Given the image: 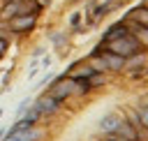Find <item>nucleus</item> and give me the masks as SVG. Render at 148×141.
Returning a JSON list of instances; mask_svg holds the SVG:
<instances>
[{"label": "nucleus", "mask_w": 148, "mask_h": 141, "mask_svg": "<svg viewBox=\"0 0 148 141\" xmlns=\"http://www.w3.org/2000/svg\"><path fill=\"white\" fill-rule=\"evenodd\" d=\"M141 5H143V7H146V9H148V0H143V2H141Z\"/></svg>", "instance_id": "aec40b11"}, {"label": "nucleus", "mask_w": 148, "mask_h": 141, "mask_svg": "<svg viewBox=\"0 0 148 141\" xmlns=\"http://www.w3.org/2000/svg\"><path fill=\"white\" fill-rule=\"evenodd\" d=\"M146 74H148V72H146Z\"/></svg>", "instance_id": "412c9836"}, {"label": "nucleus", "mask_w": 148, "mask_h": 141, "mask_svg": "<svg viewBox=\"0 0 148 141\" xmlns=\"http://www.w3.org/2000/svg\"><path fill=\"white\" fill-rule=\"evenodd\" d=\"M123 120H125L123 113H106V116L99 120V132H102L104 136H111V134L118 132V127H120Z\"/></svg>", "instance_id": "0eeeda50"}, {"label": "nucleus", "mask_w": 148, "mask_h": 141, "mask_svg": "<svg viewBox=\"0 0 148 141\" xmlns=\"http://www.w3.org/2000/svg\"><path fill=\"white\" fill-rule=\"evenodd\" d=\"M146 72H148V51H146V49L139 51V53H134V55H130V58L125 60L123 74H127L130 79H139V76H143Z\"/></svg>", "instance_id": "7ed1b4c3"}, {"label": "nucleus", "mask_w": 148, "mask_h": 141, "mask_svg": "<svg viewBox=\"0 0 148 141\" xmlns=\"http://www.w3.org/2000/svg\"><path fill=\"white\" fill-rule=\"evenodd\" d=\"M125 35H130V30H127V25H125L123 21H118V23H113L111 28H106V32L102 35V42H111V39L125 37Z\"/></svg>", "instance_id": "9b49d317"}, {"label": "nucleus", "mask_w": 148, "mask_h": 141, "mask_svg": "<svg viewBox=\"0 0 148 141\" xmlns=\"http://www.w3.org/2000/svg\"><path fill=\"white\" fill-rule=\"evenodd\" d=\"M37 25V14H18L7 21V28L12 35H25Z\"/></svg>", "instance_id": "20e7f679"}, {"label": "nucleus", "mask_w": 148, "mask_h": 141, "mask_svg": "<svg viewBox=\"0 0 148 141\" xmlns=\"http://www.w3.org/2000/svg\"><path fill=\"white\" fill-rule=\"evenodd\" d=\"M97 46H99V49H106V51H111V53H116V55H120V58H130V55L143 51L141 44H139L132 35H125V37H118V39H111V42H99Z\"/></svg>", "instance_id": "f03ea898"}, {"label": "nucleus", "mask_w": 148, "mask_h": 141, "mask_svg": "<svg viewBox=\"0 0 148 141\" xmlns=\"http://www.w3.org/2000/svg\"><path fill=\"white\" fill-rule=\"evenodd\" d=\"M7 44H9V39L0 35V55H5V51H7Z\"/></svg>", "instance_id": "dca6fc26"}, {"label": "nucleus", "mask_w": 148, "mask_h": 141, "mask_svg": "<svg viewBox=\"0 0 148 141\" xmlns=\"http://www.w3.org/2000/svg\"><path fill=\"white\" fill-rule=\"evenodd\" d=\"M32 106L42 113V118H46V116H56V113L62 109V102H58L56 97H51L49 92H44V95H39V97L32 102Z\"/></svg>", "instance_id": "39448f33"}, {"label": "nucleus", "mask_w": 148, "mask_h": 141, "mask_svg": "<svg viewBox=\"0 0 148 141\" xmlns=\"http://www.w3.org/2000/svg\"><path fill=\"white\" fill-rule=\"evenodd\" d=\"M99 141H111V136H102V139H99Z\"/></svg>", "instance_id": "6ab92c4d"}, {"label": "nucleus", "mask_w": 148, "mask_h": 141, "mask_svg": "<svg viewBox=\"0 0 148 141\" xmlns=\"http://www.w3.org/2000/svg\"><path fill=\"white\" fill-rule=\"evenodd\" d=\"M95 72H92V67L86 62V60H79V62H74L67 72H65V76H69V79H76V81H86V79H90Z\"/></svg>", "instance_id": "1a4fd4ad"}, {"label": "nucleus", "mask_w": 148, "mask_h": 141, "mask_svg": "<svg viewBox=\"0 0 148 141\" xmlns=\"http://www.w3.org/2000/svg\"><path fill=\"white\" fill-rule=\"evenodd\" d=\"M134 111H136V116H139L141 125L148 129V104H136V106H134Z\"/></svg>", "instance_id": "2eb2a0df"}, {"label": "nucleus", "mask_w": 148, "mask_h": 141, "mask_svg": "<svg viewBox=\"0 0 148 141\" xmlns=\"http://www.w3.org/2000/svg\"><path fill=\"white\" fill-rule=\"evenodd\" d=\"M44 136V132L35 125V127H30V129H25V132H9L2 141H39Z\"/></svg>", "instance_id": "9d476101"}, {"label": "nucleus", "mask_w": 148, "mask_h": 141, "mask_svg": "<svg viewBox=\"0 0 148 141\" xmlns=\"http://www.w3.org/2000/svg\"><path fill=\"white\" fill-rule=\"evenodd\" d=\"M79 18H81V14H74V16L69 18V23H72V28H79Z\"/></svg>", "instance_id": "f3484780"}, {"label": "nucleus", "mask_w": 148, "mask_h": 141, "mask_svg": "<svg viewBox=\"0 0 148 141\" xmlns=\"http://www.w3.org/2000/svg\"><path fill=\"white\" fill-rule=\"evenodd\" d=\"M123 23L127 25V30H130V35L141 44V49H146L148 51V28L146 25H139V23H134L132 18H123Z\"/></svg>", "instance_id": "6e6552de"}, {"label": "nucleus", "mask_w": 148, "mask_h": 141, "mask_svg": "<svg viewBox=\"0 0 148 141\" xmlns=\"http://www.w3.org/2000/svg\"><path fill=\"white\" fill-rule=\"evenodd\" d=\"M111 141H130V139H125V136H118V134H111Z\"/></svg>", "instance_id": "a211bd4d"}, {"label": "nucleus", "mask_w": 148, "mask_h": 141, "mask_svg": "<svg viewBox=\"0 0 148 141\" xmlns=\"http://www.w3.org/2000/svg\"><path fill=\"white\" fill-rule=\"evenodd\" d=\"M125 18H132L134 23H139V25H146V28H148V9H146L143 5H136L134 9H130Z\"/></svg>", "instance_id": "f8f14e48"}, {"label": "nucleus", "mask_w": 148, "mask_h": 141, "mask_svg": "<svg viewBox=\"0 0 148 141\" xmlns=\"http://www.w3.org/2000/svg\"><path fill=\"white\" fill-rule=\"evenodd\" d=\"M125 118V116H123ZM118 136H125V139H130V141H141V136H139V132L127 123V120H123L120 123V127H118V132H116Z\"/></svg>", "instance_id": "ddd939ff"}, {"label": "nucleus", "mask_w": 148, "mask_h": 141, "mask_svg": "<svg viewBox=\"0 0 148 141\" xmlns=\"http://www.w3.org/2000/svg\"><path fill=\"white\" fill-rule=\"evenodd\" d=\"M46 92L51 97H56L58 102H67L72 97H86L90 92V86H88V81H76V79H69V76L62 74L49 86Z\"/></svg>", "instance_id": "f257e3e1"}, {"label": "nucleus", "mask_w": 148, "mask_h": 141, "mask_svg": "<svg viewBox=\"0 0 148 141\" xmlns=\"http://www.w3.org/2000/svg\"><path fill=\"white\" fill-rule=\"evenodd\" d=\"M95 51L102 55L109 74H120V72L125 69V60H127V58H120V55H116V53H111V51H106V49H99V46H97Z\"/></svg>", "instance_id": "423d86ee"}, {"label": "nucleus", "mask_w": 148, "mask_h": 141, "mask_svg": "<svg viewBox=\"0 0 148 141\" xmlns=\"http://www.w3.org/2000/svg\"><path fill=\"white\" fill-rule=\"evenodd\" d=\"M88 81V86H90V90H97V88H102V86H106L109 83V74H92L90 79H86Z\"/></svg>", "instance_id": "4468645a"}]
</instances>
